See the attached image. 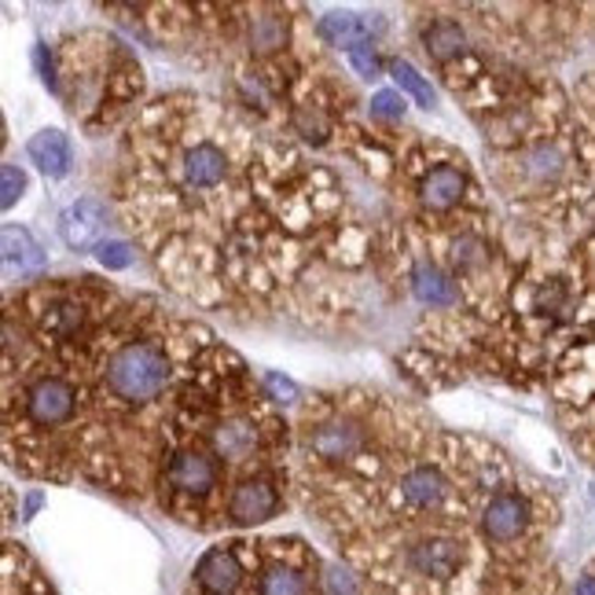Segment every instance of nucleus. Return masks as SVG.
Here are the masks:
<instances>
[{
    "label": "nucleus",
    "instance_id": "f257e3e1",
    "mask_svg": "<svg viewBox=\"0 0 595 595\" xmlns=\"http://www.w3.org/2000/svg\"><path fill=\"white\" fill-rule=\"evenodd\" d=\"M170 382V361L151 342H133L107 361V386L114 397L133 404H144L159 397Z\"/></svg>",
    "mask_w": 595,
    "mask_h": 595
},
{
    "label": "nucleus",
    "instance_id": "f03ea898",
    "mask_svg": "<svg viewBox=\"0 0 595 595\" xmlns=\"http://www.w3.org/2000/svg\"><path fill=\"white\" fill-rule=\"evenodd\" d=\"M75 401H78V393L70 382L37 379L26 393V412H30V420L41 423V426H56L75 412Z\"/></svg>",
    "mask_w": 595,
    "mask_h": 595
},
{
    "label": "nucleus",
    "instance_id": "7ed1b4c3",
    "mask_svg": "<svg viewBox=\"0 0 595 595\" xmlns=\"http://www.w3.org/2000/svg\"><path fill=\"white\" fill-rule=\"evenodd\" d=\"M103 225H107V214H103V206L92 203V198H81V203H75L70 210H62L59 236L67 239V247L89 250V247H96Z\"/></svg>",
    "mask_w": 595,
    "mask_h": 595
},
{
    "label": "nucleus",
    "instance_id": "20e7f679",
    "mask_svg": "<svg viewBox=\"0 0 595 595\" xmlns=\"http://www.w3.org/2000/svg\"><path fill=\"white\" fill-rule=\"evenodd\" d=\"M279 507L276 500V489L268 482H243L236 485L232 500H228V518L236 522V526H258V522L273 518Z\"/></svg>",
    "mask_w": 595,
    "mask_h": 595
},
{
    "label": "nucleus",
    "instance_id": "39448f33",
    "mask_svg": "<svg viewBox=\"0 0 595 595\" xmlns=\"http://www.w3.org/2000/svg\"><path fill=\"white\" fill-rule=\"evenodd\" d=\"M195 581L206 595H232L243 581V567L228 548H214L195 567Z\"/></svg>",
    "mask_w": 595,
    "mask_h": 595
},
{
    "label": "nucleus",
    "instance_id": "423d86ee",
    "mask_svg": "<svg viewBox=\"0 0 595 595\" xmlns=\"http://www.w3.org/2000/svg\"><path fill=\"white\" fill-rule=\"evenodd\" d=\"M529 522V504L515 493H504L496 500H489L485 515H482V529L489 540H515Z\"/></svg>",
    "mask_w": 595,
    "mask_h": 595
},
{
    "label": "nucleus",
    "instance_id": "0eeeda50",
    "mask_svg": "<svg viewBox=\"0 0 595 595\" xmlns=\"http://www.w3.org/2000/svg\"><path fill=\"white\" fill-rule=\"evenodd\" d=\"M217 482V467L214 459H206L203 453H176L173 464H170V485L176 493H187V496H206Z\"/></svg>",
    "mask_w": 595,
    "mask_h": 595
},
{
    "label": "nucleus",
    "instance_id": "6e6552de",
    "mask_svg": "<svg viewBox=\"0 0 595 595\" xmlns=\"http://www.w3.org/2000/svg\"><path fill=\"white\" fill-rule=\"evenodd\" d=\"M364 445V434L357 423L350 420H335V423H323L317 431L309 434V448L323 459H331V464H339V459H350L357 456Z\"/></svg>",
    "mask_w": 595,
    "mask_h": 595
},
{
    "label": "nucleus",
    "instance_id": "1a4fd4ad",
    "mask_svg": "<svg viewBox=\"0 0 595 595\" xmlns=\"http://www.w3.org/2000/svg\"><path fill=\"white\" fill-rule=\"evenodd\" d=\"M459 562H464V551H459L456 540L431 537V540H423V545L412 548V567L420 570L423 577L448 581L459 570Z\"/></svg>",
    "mask_w": 595,
    "mask_h": 595
},
{
    "label": "nucleus",
    "instance_id": "9d476101",
    "mask_svg": "<svg viewBox=\"0 0 595 595\" xmlns=\"http://www.w3.org/2000/svg\"><path fill=\"white\" fill-rule=\"evenodd\" d=\"M184 181L192 187H217L228 173V159L217 144H195L181 162Z\"/></svg>",
    "mask_w": 595,
    "mask_h": 595
},
{
    "label": "nucleus",
    "instance_id": "9b49d317",
    "mask_svg": "<svg viewBox=\"0 0 595 595\" xmlns=\"http://www.w3.org/2000/svg\"><path fill=\"white\" fill-rule=\"evenodd\" d=\"M210 442H214V453L221 459H243L258 448V423L247 420V415H232V420L217 423Z\"/></svg>",
    "mask_w": 595,
    "mask_h": 595
},
{
    "label": "nucleus",
    "instance_id": "f8f14e48",
    "mask_svg": "<svg viewBox=\"0 0 595 595\" xmlns=\"http://www.w3.org/2000/svg\"><path fill=\"white\" fill-rule=\"evenodd\" d=\"M30 159L45 176H67L70 173V140L59 129H45L30 140Z\"/></svg>",
    "mask_w": 595,
    "mask_h": 595
},
{
    "label": "nucleus",
    "instance_id": "ddd939ff",
    "mask_svg": "<svg viewBox=\"0 0 595 595\" xmlns=\"http://www.w3.org/2000/svg\"><path fill=\"white\" fill-rule=\"evenodd\" d=\"M445 493H448L445 478L437 471H431V467H420V471H409L401 478V496H404V504H409V507L431 511V507L442 504Z\"/></svg>",
    "mask_w": 595,
    "mask_h": 595
},
{
    "label": "nucleus",
    "instance_id": "4468645a",
    "mask_svg": "<svg viewBox=\"0 0 595 595\" xmlns=\"http://www.w3.org/2000/svg\"><path fill=\"white\" fill-rule=\"evenodd\" d=\"M4 265H8V276L15 273H34V268L45 265V254L41 247L34 243V236L19 225H4Z\"/></svg>",
    "mask_w": 595,
    "mask_h": 595
},
{
    "label": "nucleus",
    "instance_id": "2eb2a0df",
    "mask_svg": "<svg viewBox=\"0 0 595 595\" xmlns=\"http://www.w3.org/2000/svg\"><path fill=\"white\" fill-rule=\"evenodd\" d=\"M420 195L431 210H448V206H456L459 195H464V173L453 170V165H437V170L423 176Z\"/></svg>",
    "mask_w": 595,
    "mask_h": 595
},
{
    "label": "nucleus",
    "instance_id": "dca6fc26",
    "mask_svg": "<svg viewBox=\"0 0 595 595\" xmlns=\"http://www.w3.org/2000/svg\"><path fill=\"white\" fill-rule=\"evenodd\" d=\"M423 45H426V52H431V56H434L437 62H448V59L464 56L467 34H464V26L453 23V19H437V23L426 26Z\"/></svg>",
    "mask_w": 595,
    "mask_h": 595
},
{
    "label": "nucleus",
    "instance_id": "f3484780",
    "mask_svg": "<svg viewBox=\"0 0 595 595\" xmlns=\"http://www.w3.org/2000/svg\"><path fill=\"white\" fill-rule=\"evenodd\" d=\"M412 287H415V298H420L423 306H453V301H456V284L437 265L415 268Z\"/></svg>",
    "mask_w": 595,
    "mask_h": 595
},
{
    "label": "nucleus",
    "instance_id": "a211bd4d",
    "mask_svg": "<svg viewBox=\"0 0 595 595\" xmlns=\"http://www.w3.org/2000/svg\"><path fill=\"white\" fill-rule=\"evenodd\" d=\"M320 34L331 41V45H342V48H353V45H368V23L357 15H328L320 19Z\"/></svg>",
    "mask_w": 595,
    "mask_h": 595
},
{
    "label": "nucleus",
    "instance_id": "6ab92c4d",
    "mask_svg": "<svg viewBox=\"0 0 595 595\" xmlns=\"http://www.w3.org/2000/svg\"><path fill=\"white\" fill-rule=\"evenodd\" d=\"M247 34H250V48L254 52H276V48H284V41H287V23L279 15L265 12V15L250 19Z\"/></svg>",
    "mask_w": 595,
    "mask_h": 595
},
{
    "label": "nucleus",
    "instance_id": "aec40b11",
    "mask_svg": "<svg viewBox=\"0 0 595 595\" xmlns=\"http://www.w3.org/2000/svg\"><path fill=\"white\" fill-rule=\"evenodd\" d=\"M390 75H393L397 85H401L415 103H420V107H434V89L420 78V70H415L412 62H401V59H397L393 67H390Z\"/></svg>",
    "mask_w": 595,
    "mask_h": 595
},
{
    "label": "nucleus",
    "instance_id": "412c9836",
    "mask_svg": "<svg viewBox=\"0 0 595 595\" xmlns=\"http://www.w3.org/2000/svg\"><path fill=\"white\" fill-rule=\"evenodd\" d=\"M258 595H306V581H301L290 567H273V570H265V577H261Z\"/></svg>",
    "mask_w": 595,
    "mask_h": 595
},
{
    "label": "nucleus",
    "instance_id": "4be33fe9",
    "mask_svg": "<svg viewBox=\"0 0 595 595\" xmlns=\"http://www.w3.org/2000/svg\"><path fill=\"white\" fill-rule=\"evenodd\" d=\"M526 173H534L537 181H556L562 173V151L556 144H540L526 155Z\"/></svg>",
    "mask_w": 595,
    "mask_h": 595
},
{
    "label": "nucleus",
    "instance_id": "5701e85b",
    "mask_svg": "<svg viewBox=\"0 0 595 595\" xmlns=\"http://www.w3.org/2000/svg\"><path fill=\"white\" fill-rule=\"evenodd\" d=\"M453 261L456 268H478L485 261V243L478 236H459L453 243Z\"/></svg>",
    "mask_w": 595,
    "mask_h": 595
},
{
    "label": "nucleus",
    "instance_id": "b1692460",
    "mask_svg": "<svg viewBox=\"0 0 595 595\" xmlns=\"http://www.w3.org/2000/svg\"><path fill=\"white\" fill-rule=\"evenodd\" d=\"M45 323L52 331H59V335H70L81 323V309L75 301H59V306H52V317H45Z\"/></svg>",
    "mask_w": 595,
    "mask_h": 595
},
{
    "label": "nucleus",
    "instance_id": "393cba45",
    "mask_svg": "<svg viewBox=\"0 0 595 595\" xmlns=\"http://www.w3.org/2000/svg\"><path fill=\"white\" fill-rule=\"evenodd\" d=\"M350 62H353V70H357L361 78H379V70H382L379 52H375L371 45H353L350 48Z\"/></svg>",
    "mask_w": 595,
    "mask_h": 595
},
{
    "label": "nucleus",
    "instance_id": "a878e982",
    "mask_svg": "<svg viewBox=\"0 0 595 595\" xmlns=\"http://www.w3.org/2000/svg\"><path fill=\"white\" fill-rule=\"evenodd\" d=\"M23 187H26V176L19 173L15 165H4V170H0V203H4V210L19 203Z\"/></svg>",
    "mask_w": 595,
    "mask_h": 595
},
{
    "label": "nucleus",
    "instance_id": "bb28decb",
    "mask_svg": "<svg viewBox=\"0 0 595 595\" xmlns=\"http://www.w3.org/2000/svg\"><path fill=\"white\" fill-rule=\"evenodd\" d=\"M295 129H298L306 140H312V144L328 140V122H323L320 114H309V107H301V111L295 114Z\"/></svg>",
    "mask_w": 595,
    "mask_h": 595
},
{
    "label": "nucleus",
    "instance_id": "cd10ccee",
    "mask_svg": "<svg viewBox=\"0 0 595 595\" xmlns=\"http://www.w3.org/2000/svg\"><path fill=\"white\" fill-rule=\"evenodd\" d=\"M96 258H100L107 268H125V265H133V250H129V243H122V239L100 243V247H96Z\"/></svg>",
    "mask_w": 595,
    "mask_h": 595
},
{
    "label": "nucleus",
    "instance_id": "c85d7f7f",
    "mask_svg": "<svg viewBox=\"0 0 595 595\" xmlns=\"http://www.w3.org/2000/svg\"><path fill=\"white\" fill-rule=\"evenodd\" d=\"M371 111L379 114V118H401V114H404V100L397 96V92H375Z\"/></svg>",
    "mask_w": 595,
    "mask_h": 595
},
{
    "label": "nucleus",
    "instance_id": "c756f323",
    "mask_svg": "<svg viewBox=\"0 0 595 595\" xmlns=\"http://www.w3.org/2000/svg\"><path fill=\"white\" fill-rule=\"evenodd\" d=\"M265 386H268V390H273V397H279L284 404H290V401L298 397V386L290 382V379H279V375H268Z\"/></svg>",
    "mask_w": 595,
    "mask_h": 595
},
{
    "label": "nucleus",
    "instance_id": "7c9ffc66",
    "mask_svg": "<svg viewBox=\"0 0 595 595\" xmlns=\"http://www.w3.org/2000/svg\"><path fill=\"white\" fill-rule=\"evenodd\" d=\"M573 595H595V577H581L577 588H573Z\"/></svg>",
    "mask_w": 595,
    "mask_h": 595
},
{
    "label": "nucleus",
    "instance_id": "2f4dec72",
    "mask_svg": "<svg viewBox=\"0 0 595 595\" xmlns=\"http://www.w3.org/2000/svg\"><path fill=\"white\" fill-rule=\"evenodd\" d=\"M592 493H595V489H592Z\"/></svg>",
    "mask_w": 595,
    "mask_h": 595
}]
</instances>
